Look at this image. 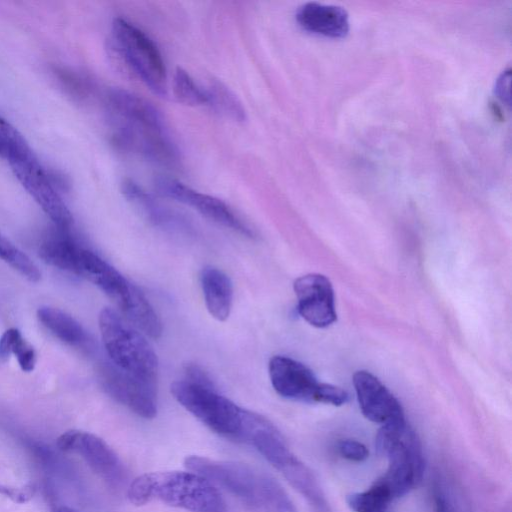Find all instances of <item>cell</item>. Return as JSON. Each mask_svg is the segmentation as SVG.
<instances>
[{
	"label": "cell",
	"instance_id": "e0dca14e",
	"mask_svg": "<svg viewBox=\"0 0 512 512\" xmlns=\"http://www.w3.org/2000/svg\"><path fill=\"white\" fill-rule=\"evenodd\" d=\"M200 282L207 310L218 321H225L231 312L233 285L222 270L207 266L200 274Z\"/></svg>",
	"mask_w": 512,
	"mask_h": 512
},
{
	"label": "cell",
	"instance_id": "30bf717a",
	"mask_svg": "<svg viewBox=\"0 0 512 512\" xmlns=\"http://www.w3.org/2000/svg\"><path fill=\"white\" fill-rule=\"evenodd\" d=\"M60 450L75 454L115 490L128 484V472L114 450L100 437L82 430H69L57 439Z\"/></svg>",
	"mask_w": 512,
	"mask_h": 512
},
{
	"label": "cell",
	"instance_id": "9a60e30c",
	"mask_svg": "<svg viewBox=\"0 0 512 512\" xmlns=\"http://www.w3.org/2000/svg\"><path fill=\"white\" fill-rule=\"evenodd\" d=\"M353 384L361 412L368 420L383 425L405 418L399 401L370 372L357 371L353 375Z\"/></svg>",
	"mask_w": 512,
	"mask_h": 512
},
{
	"label": "cell",
	"instance_id": "4dcf8cb0",
	"mask_svg": "<svg viewBox=\"0 0 512 512\" xmlns=\"http://www.w3.org/2000/svg\"><path fill=\"white\" fill-rule=\"evenodd\" d=\"M185 374V380L187 381L203 386L215 387L209 375L203 370L202 367L196 364L187 365Z\"/></svg>",
	"mask_w": 512,
	"mask_h": 512
},
{
	"label": "cell",
	"instance_id": "277c9868",
	"mask_svg": "<svg viewBox=\"0 0 512 512\" xmlns=\"http://www.w3.org/2000/svg\"><path fill=\"white\" fill-rule=\"evenodd\" d=\"M174 398L187 411L215 433L250 444L256 432L268 421L262 415L244 409L221 395L215 387L187 380L171 385Z\"/></svg>",
	"mask_w": 512,
	"mask_h": 512
},
{
	"label": "cell",
	"instance_id": "7a4b0ae2",
	"mask_svg": "<svg viewBox=\"0 0 512 512\" xmlns=\"http://www.w3.org/2000/svg\"><path fill=\"white\" fill-rule=\"evenodd\" d=\"M185 464L259 512H298L273 477L247 464L198 455L187 457Z\"/></svg>",
	"mask_w": 512,
	"mask_h": 512
},
{
	"label": "cell",
	"instance_id": "6da1fadb",
	"mask_svg": "<svg viewBox=\"0 0 512 512\" xmlns=\"http://www.w3.org/2000/svg\"><path fill=\"white\" fill-rule=\"evenodd\" d=\"M105 106L116 145L158 164H177L178 151L152 104L126 90L111 89L105 96Z\"/></svg>",
	"mask_w": 512,
	"mask_h": 512
},
{
	"label": "cell",
	"instance_id": "484cf974",
	"mask_svg": "<svg viewBox=\"0 0 512 512\" xmlns=\"http://www.w3.org/2000/svg\"><path fill=\"white\" fill-rule=\"evenodd\" d=\"M175 97L186 105H208L206 90L201 88L187 71L177 67L173 75Z\"/></svg>",
	"mask_w": 512,
	"mask_h": 512
},
{
	"label": "cell",
	"instance_id": "3957f363",
	"mask_svg": "<svg viewBox=\"0 0 512 512\" xmlns=\"http://www.w3.org/2000/svg\"><path fill=\"white\" fill-rule=\"evenodd\" d=\"M127 495L135 505L156 500L190 512H228L216 486L191 470L145 473L129 483Z\"/></svg>",
	"mask_w": 512,
	"mask_h": 512
},
{
	"label": "cell",
	"instance_id": "5bb4252c",
	"mask_svg": "<svg viewBox=\"0 0 512 512\" xmlns=\"http://www.w3.org/2000/svg\"><path fill=\"white\" fill-rule=\"evenodd\" d=\"M299 314L309 324L325 328L336 320L334 291L324 275L311 273L294 282Z\"/></svg>",
	"mask_w": 512,
	"mask_h": 512
},
{
	"label": "cell",
	"instance_id": "d6a6232c",
	"mask_svg": "<svg viewBox=\"0 0 512 512\" xmlns=\"http://www.w3.org/2000/svg\"><path fill=\"white\" fill-rule=\"evenodd\" d=\"M55 512H78V511L71 509L69 507H59Z\"/></svg>",
	"mask_w": 512,
	"mask_h": 512
},
{
	"label": "cell",
	"instance_id": "4316f807",
	"mask_svg": "<svg viewBox=\"0 0 512 512\" xmlns=\"http://www.w3.org/2000/svg\"><path fill=\"white\" fill-rule=\"evenodd\" d=\"M30 149L22 134L0 116V158L8 162Z\"/></svg>",
	"mask_w": 512,
	"mask_h": 512
},
{
	"label": "cell",
	"instance_id": "f546056e",
	"mask_svg": "<svg viewBox=\"0 0 512 512\" xmlns=\"http://www.w3.org/2000/svg\"><path fill=\"white\" fill-rule=\"evenodd\" d=\"M435 512H455L447 491L440 481H435L432 488Z\"/></svg>",
	"mask_w": 512,
	"mask_h": 512
},
{
	"label": "cell",
	"instance_id": "7402d4cb",
	"mask_svg": "<svg viewBox=\"0 0 512 512\" xmlns=\"http://www.w3.org/2000/svg\"><path fill=\"white\" fill-rule=\"evenodd\" d=\"M14 355L22 371L32 372L36 366L37 354L33 346L14 327L4 331L0 337V361Z\"/></svg>",
	"mask_w": 512,
	"mask_h": 512
},
{
	"label": "cell",
	"instance_id": "44dd1931",
	"mask_svg": "<svg viewBox=\"0 0 512 512\" xmlns=\"http://www.w3.org/2000/svg\"><path fill=\"white\" fill-rule=\"evenodd\" d=\"M58 229L56 235L48 237L39 248V256L48 264L74 273L81 247L67 233Z\"/></svg>",
	"mask_w": 512,
	"mask_h": 512
},
{
	"label": "cell",
	"instance_id": "d4e9b609",
	"mask_svg": "<svg viewBox=\"0 0 512 512\" xmlns=\"http://www.w3.org/2000/svg\"><path fill=\"white\" fill-rule=\"evenodd\" d=\"M0 259L31 282H38L41 278L35 262L1 233Z\"/></svg>",
	"mask_w": 512,
	"mask_h": 512
},
{
	"label": "cell",
	"instance_id": "8fae6325",
	"mask_svg": "<svg viewBox=\"0 0 512 512\" xmlns=\"http://www.w3.org/2000/svg\"><path fill=\"white\" fill-rule=\"evenodd\" d=\"M154 184L160 195L188 205L206 218L226 228L247 237H254L253 229L222 200L196 191L169 177H158Z\"/></svg>",
	"mask_w": 512,
	"mask_h": 512
},
{
	"label": "cell",
	"instance_id": "5b68a950",
	"mask_svg": "<svg viewBox=\"0 0 512 512\" xmlns=\"http://www.w3.org/2000/svg\"><path fill=\"white\" fill-rule=\"evenodd\" d=\"M74 273L102 290L145 335L153 339L161 336V321L146 296L97 254L81 247Z\"/></svg>",
	"mask_w": 512,
	"mask_h": 512
},
{
	"label": "cell",
	"instance_id": "8992f818",
	"mask_svg": "<svg viewBox=\"0 0 512 512\" xmlns=\"http://www.w3.org/2000/svg\"><path fill=\"white\" fill-rule=\"evenodd\" d=\"M376 447L388 459L387 470L378 480L395 499L420 483L424 473L422 447L405 418L383 424L376 436Z\"/></svg>",
	"mask_w": 512,
	"mask_h": 512
},
{
	"label": "cell",
	"instance_id": "ba28073f",
	"mask_svg": "<svg viewBox=\"0 0 512 512\" xmlns=\"http://www.w3.org/2000/svg\"><path fill=\"white\" fill-rule=\"evenodd\" d=\"M111 34L114 48L133 73L154 93L165 95V64L149 36L123 18L114 19Z\"/></svg>",
	"mask_w": 512,
	"mask_h": 512
},
{
	"label": "cell",
	"instance_id": "4fadbf2b",
	"mask_svg": "<svg viewBox=\"0 0 512 512\" xmlns=\"http://www.w3.org/2000/svg\"><path fill=\"white\" fill-rule=\"evenodd\" d=\"M269 376L275 391L295 401L320 403L323 383L304 364L287 356L276 355L269 361Z\"/></svg>",
	"mask_w": 512,
	"mask_h": 512
},
{
	"label": "cell",
	"instance_id": "83f0119b",
	"mask_svg": "<svg viewBox=\"0 0 512 512\" xmlns=\"http://www.w3.org/2000/svg\"><path fill=\"white\" fill-rule=\"evenodd\" d=\"M338 453L345 459L362 462L369 457V450L367 447L353 439H343L337 443Z\"/></svg>",
	"mask_w": 512,
	"mask_h": 512
},
{
	"label": "cell",
	"instance_id": "603a6c76",
	"mask_svg": "<svg viewBox=\"0 0 512 512\" xmlns=\"http://www.w3.org/2000/svg\"><path fill=\"white\" fill-rule=\"evenodd\" d=\"M394 500L389 488L378 479L367 490L346 497L347 505L354 512H387Z\"/></svg>",
	"mask_w": 512,
	"mask_h": 512
},
{
	"label": "cell",
	"instance_id": "2e32d148",
	"mask_svg": "<svg viewBox=\"0 0 512 512\" xmlns=\"http://www.w3.org/2000/svg\"><path fill=\"white\" fill-rule=\"evenodd\" d=\"M296 20L303 29L327 37H344L349 31L347 12L335 5L305 3L298 8Z\"/></svg>",
	"mask_w": 512,
	"mask_h": 512
},
{
	"label": "cell",
	"instance_id": "52a82bcc",
	"mask_svg": "<svg viewBox=\"0 0 512 512\" xmlns=\"http://www.w3.org/2000/svg\"><path fill=\"white\" fill-rule=\"evenodd\" d=\"M99 328L110 361L123 371L156 385V353L136 327L113 309L104 308L99 314Z\"/></svg>",
	"mask_w": 512,
	"mask_h": 512
},
{
	"label": "cell",
	"instance_id": "cb8c5ba5",
	"mask_svg": "<svg viewBox=\"0 0 512 512\" xmlns=\"http://www.w3.org/2000/svg\"><path fill=\"white\" fill-rule=\"evenodd\" d=\"M208 105L236 121L246 119L245 109L238 97L222 82L212 80L205 89Z\"/></svg>",
	"mask_w": 512,
	"mask_h": 512
},
{
	"label": "cell",
	"instance_id": "d6986e66",
	"mask_svg": "<svg viewBox=\"0 0 512 512\" xmlns=\"http://www.w3.org/2000/svg\"><path fill=\"white\" fill-rule=\"evenodd\" d=\"M39 322L64 343L74 347H87L89 336L82 325L66 312L53 307L44 306L37 310Z\"/></svg>",
	"mask_w": 512,
	"mask_h": 512
},
{
	"label": "cell",
	"instance_id": "ac0fdd59",
	"mask_svg": "<svg viewBox=\"0 0 512 512\" xmlns=\"http://www.w3.org/2000/svg\"><path fill=\"white\" fill-rule=\"evenodd\" d=\"M314 508L323 511L327 508L324 493L312 470L294 453L275 467Z\"/></svg>",
	"mask_w": 512,
	"mask_h": 512
},
{
	"label": "cell",
	"instance_id": "1f68e13d",
	"mask_svg": "<svg viewBox=\"0 0 512 512\" xmlns=\"http://www.w3.org/2000/svg\"><path fill=\"white\" fill-rule=\"evenodd\" d=\"M509 86H510V71H506L502 75V77L498 80L496 91L498 97H500L503 101L509 99Z\"/></svg>",
	"mask_w": 512,
	"mask_h": 512
},
{
	"label": "cell",
	"instance_id": "9c48e42d",
	"mask_svg": "<svg viewBox=\"0 0 512 512\" xmlns=\"http://www.w3.org/2000/svg\"><path fill=\"white\" fill-rule=\"evenodd\" d=\"M23 188L58 229L69 230L73 217L47 170L30 149L7 162Z\"/></svg>",
	"mask_w": 512,
	"mask_h": 512
},
{
	"label": "cell",
	"instance_id": "f1b7e54d",
	"mask_svg": "<svg viewBox=\"0 0 512 512\" xmlns=\"http://www.w3.org/2000/svg\"><path fill=\"white\" fill-rule=\"evenodd\" d=\"M36 487L32 484H26L21 487H15L0 483V495L8 498L14 503L23 504L33 498Z\"/></svg>",
	"mask_w": 512,
	"mask_h": 512
},
{
	"label": "cell",
	"instance_id": "ffe728a7",
	"mask_svg": "<svg viewBox=\"0 0 512 512\" xmlns=\"http://www.w3.org/2000/svg\"><path fill=\"white\" fill-rule=\"evenodd\" d=\"M121 189L128 201L136 206L153 224L163 227L180 224L181 219L173 211L162 206L133 180L125 179L121 184Z\"/></svg>",
	"mask_w": 512,
	"mask_h": 512
},
{
	"label": "cell",
	"instance_id": "7c38bea8",
	"mask_svg": "<svg viewBox=\"0 0 512 512\" xmlns=\"http://www.w3.org/2000/svg\"><path fill=\"white\" fill-rule=\"evenodd\" d=\"M102 385L117 402L136 415L151 419L157 414L156 385L115 366L111 361L100 370Z\"/></svg>",
	"mask_w": 512,
	"mask_h": 512
}]
</instances>
